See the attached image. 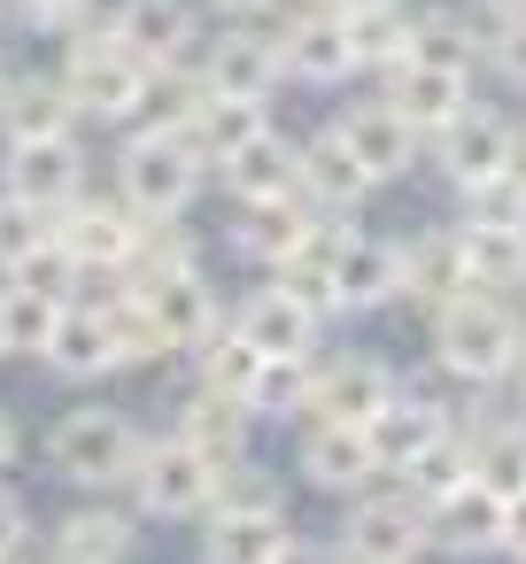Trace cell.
<instances>
[{
  "instance_id": "6da1fadb",
  "label": "cell",
  "mask_w": 526,
  "mask_h": 564,
  "mask_svg": "<svg viewBox=\"0 0 526 564\" xmlns=\"http://www.w3.org/2000/svg\"><path fill=\"white\" fill-rule=\"evenodd\" d=\"M518 340H526L518 302H511V294H487V286L426 317L433 371H441V379H457V387H487V394H495V387H503V371H511V356H518Z\"/></svg>"
},
{
  "instance_id": "7a4b0ae2",
  "label": "cell",
  "mask_w": 526,
  "mask_h": 564,
  "mask_svg": "<svg viewBox=\"0 0 526 564\" xmlns=\"http://www.w3.org/2000/svg\"><path fill=\"white\" fill-rule=\"evenodd\" d=\"M140 448H148V433H140L125 410H109V402H78V410H63L55 433H47V464H55V479H71V487H86V495H125Z\"/></svg>"
},
{
  "instance_id": "3957f363",
  "label": "cell",
  "mask_w": 526,
  "mask_h": 564,
  "mask_svg": "<svg viewBox=\"0 0 526 564\" xmlns=\"http://www.w3.org/2000/svg\"><path fill=\"white\" fill-rule=\"evenodd\" d=\"M202 186H210V171L186 140H117V202L140 225H179Z\"/></svg>"
},
{
  "instance_id": "277c9868",
  "label": "cell",
  "mask_w": 526,
  "mask_h": 564,
  "mask_svg": "<svg viewBox=\"0 0 526 564\" xmlns=\"http://www.w3.org/2000/svg\"><path fill=\"white\" fill-rule=\"evenodd\" d=\"M125 502L140 518H163V525H186V518H210L217 510V464L202 448H186L179 433H148L132 479H125Z\"/></svg>"
},
{
  "instance_id": "5b68a950",
  "label": "cell",
  "mask_w": 526,
  "mask_h": 564,
  "mask_svg": "<svg viewBox=\"0 0 526 564\" xmlns=\"http://www.w3.org/2000/svg\"><path fill=\"white\" fill-rule=\"evenodd\" d=\"M333 549H341L348 564H418V556L433 549L426 502H418L410 487L379 479V487L348 495V510H341V525H333Z\"/></svg>"
},
{
  "instance_id": "8992f818",
  "label": "cell",
  "mask_w": 526,
  "mask_h": 564,
  "mask_svg": "<svg viewBox=\"0 0 526 564\" xmlns=\"http://www.w3.org/2000/svg\"><path fill=\"white\" fill-rule=\"evenodd\" d=\"M63 94H71V109H78V124H109V132H125L132 124V109H140V86H148V70L109 40V32H71V47H63Z\"/></svg>"
},
{
  "instance_id": "52a82bcc",
  "label": "cell",
  "mask_w": 526,
  "mask_h": 564,
  "mask_svg": "<svg viewBox=\"0 0 526 564\" xmlns=\"http://www.w3.org/2000/svg\"><path fill=\"white\" fill-rule=\"evenodd\" d=\"M426 163H433L457 194H472V186H487V178H503V171L526 163V124H511L503 109H480V101H472L449 132L426 140Z\"/></svg>"
},
{
  "instance_id": "ba28073f",
  "label": "cell",
  "mask_w": 526,
  "mask_h": 564,
  "mask_svg": "<svg viewBox=\"0 0 526 564\" xmlns=\"http://www.w3.org/2000/svg\"><path fill=\"white\" fill-rule=\"evenodd\" d=\"M101 32H109L140 70H186V63H202V40H210L194 0H117Z\"/></svg>"
},
{
  "instance_id": "9c48e42d",
  "label": "cell",
  "mask_w": 526,
  "mask_h": 564,
  "mask_svg": "<svg viewBox=\"0 0 526 564\" xmlns=\"http://www.w3.org/2000/svg\"><path fill=\"white\" fill-rule=\"evenodd\" d=\"M202 86L210 94H240V101H271L287 86V55H279V24H217L202 40Z\"/></svg>"
},
{
  "instance_id": "30bf717a",
  "label": "cell",
  "mask_w": 526,
  "mask_h": 564,
  "mask_svg": "<svg viewBox=\"0 0 526 564\" xmlns=\"http://www.w3.org/2000/svg\"><path fill=\"white\" fill-rule=\"evenodd\" d=\"M395 387H402V371L379 364V356H318L302 425H372L395 402Z\"/></svg>"
},
{
  "instance_id": "8fae6325",
  "label": "cell",
  "mask_w": 526,
  "mask_h": 564,
  "mask_svg": "<svg viewBox=\"0 0 526 564\" xmlns=\"http://www.w3.org/2000/svg\"><path fill=\"white\" fill-rule=\"evenodd\" d=\"M94 186V163H86V140H17V148H0V194H17L32 209H71L78 194Z\"/></svg>"
},
{
  "instance_id": "7c38bea8",
  "label": "cell",
  "mask_w": 526,
  "mask_h": 564,
  "mask_svg": "<svg viewBox=\"0 0 526 564\" xmlns=\"http://www.w3.org/2000/svg\"><path fill=\"white\" fill-rule=\"evenodd\" d=\"M457 417H464V410H457L441 387L402 379V387H395V402H387V410L364 425V441H372V456H379V479H395L410 456H426L441 433H457Z\"/></svg>"
},
{
  "instance_id": "4fadbf2b",
  "label": "cell",
  "mask_w": 526,
  "mask_h": 564,
  "mask_svg": "<svg viewBox=\"0 0 526 564\" xmlns=\"http://www.w3.org/2000/svg\"><path fill=\"white\" fill-rule=\"evenodd\" d=\"M279 55H287V78H302V86H348V78H364L341 9H294V0H287V9H279Z\"/></svg>"
},
{
  "instance_id": "5bb4252c",
  "label": "cell",
  "mask_w": 526,
  "mask_h": 564,
  "mask_svg": "<svg viewBox=\"0 0 526 564\" xmlns=\"http://www.w3.org/2000/svg\"><path fill=\"white\" fill-rule=\"evenodd\" d=\"M140 217L117 202V186L109 194H78L71 209H63V248L78 256V271H132V256H140Z\"/></svg>"
},
{
  "instance_id": "9a60e30c",
  "label": "cell",
  "mask_w": 526,
  "mask_h": 564,
  "mask_svg": "<svg viewBox=\"0 0 526 564\" xmlns=\"http://www.w3.org/2000/svg\"><path fill=\"white\" fill-rule=\"evenodd\" d=\"M132 294L155 310L171 356H194V348H210V340L225 333V302H217L210 271H163V279H140Z\"/></svg>"
},
{
  "instance_id": "2e32d148",
  "label": "cell",
  "mask_w": 526,
  "mask_h": 564,
  "mask_svg": "<svg viewBox=\"0 0 526 564\" xmlns=\"http://www.w3.org/2000/svg\"><path fill=\"white\" fill-rule=\"evenodd\" d=\"M132 549H140V510L109 495H86L78 510L47 525V556L63 564H132Z\"/></svg>"
},
{
  "instance_id": "e0dca14e",
  "label": "cell",
  "mask_w": 526,
  "mask_h": 564,
  "mask_svg": "<svg viewBox=\"0 0 526 564\" xmlns=\"http://www.w3.org/2000/svg\"><path fill=\"white\" fill-rule=\"evenodd\" d=\"M333 132L348 140V155L372 171V186H395V178H410L418 171V155H426V140L395 117V101H348L341 117H333Z\"/></svg>"
},
{
  "instance_id": "ac0fdd59",
  "label": "cell",
  "mask_w": 526,
  "mask_h": 564,
  "mask_svg": "<svg viewBox=\"0 0 526 564\" xmlns=\"http://www.w3.org/2000/svg\"><path fill=\"white\" fill-rule=\"evenodd\" d=\"M464 294H480V279H472V248H464L457 225H433V232L402 240V302H418L433 317Z\"/></svg>"
},
{
  "instance_id": "d6986e66",
  "label": "cell",
  "mask_w": 526,
  "mask_h": 564,
  "mask_svg": "<svg viewBox=\"0 0 526 564\" xmlns=\"http://www.w3.org/2000/svg\"><path fill=\"white\" fill-rule=\"evenodd\" d=\"M294 479L348 502V495L379 487V456H372L364 425H302V441H294Z\"/></svg>"
},
{
  "instance_id": "ffe728a7",
  "label": "cell",
  "mask_w": 526,
  "mask_h": 564,
  "mask_svg": "<svg viewBox=\"0 0 526 564\" xmlns=\"http://www.w3.org/2000/svg\"><path fill=\"white\" fill-rule=\"evenodd\" d=\"M379 101H395V117H402L418 140H433V132H449V124L472 109V70L402 63V70H387V78H379Z\"/></svg>"
},
{
  "instance_id": "44dd1931",
  "label": "cell",
  "mask_w": 526,
  "mask_h": 564,
  "mask_svg": "<svg viewBox=\"0 0 526 564\" xmlns=\"http://www.w3.org/2000/svg\"><path fill=\"white\" fill-rule=\"evenodd\" d=\"M233 333L256 348V356H279V364H310L318 356V317L287 294V286H256V294H240L233 302Z\"/></svg>"
},
{
  "instance_id": "7402d4cb",
  "label": "cell",
  "mask_w": 526,
  "mask_h": 564,
  "mask_svg": "<svg viewBox=\"0 0 526 564\" xmlns=\"http://www.w3.org/2000/svg\"><path fill=\"white\" fill-rule=\"evenodd\" d=\"M325 217L302 202V194H279V202H248V209H233V256L240 263H256V271H279L287 256H302L310 248V232H318Z\"/></svg>"
},
{
  "instance_id": "603a6c76",
  "label": "cell",
  "mask_w": 526,
  "mask_h": 564,
  "mask_svg": "<svg viewBox=\"0 0 526 564\" xmlns=\"http://www.w3.org/2000/svg\"><path fill=\"white\" fill-rule=\"evenodd\" d=\"M333 286H341V317H372V310L402 302V240H379V232L348 225V240L333 256Z\"/></svg>"
},
{
  "instance_id": "cb8c5ba5",
  "label": "cell",
  "mask_w": 526,
  "mask_h": 564,
  "mask_svg": "<svg viewBox=\"0 0 526 564\" xmlns=\"http://www.w3.org/2000/svg\"><path fill=\"white\" fill-rule=\"evenodd\" d=\"M372 194H379V186H372V171L348 155V140H341L333 124L302 140V202H310L318 217H341V225H348Z\"/></svg>"
},
{
  "instance_id": "d4e9b609",
  "label": "cell",
  "mask_w": 526,
  "mask_h": 564,
  "mask_svg": "<svg viewBox=\"0 0 526 564\" xmlns=\"http://www.w3.org/2000/svg\"><path fill=\"white\" fill-rule=\"evenodd\" d=\"M40 371H47V379H63V387H94V379L125 371L117 333H109V310L71 302V310H63V325H55V340H47V356H40Z\"/></svg>"
},
{
  "instance_id": "484cf974",
  "label": "cell",
  "mask_w": 526,
  "mask_h": 564,
  "mask_svg": "<svg viewBox=\"0 0 526 564\" xmlns=\"http://www.w3.org/2000/svg\"><path fill=\"white\" fill-rule=\"evenodd\" d=\"M86 132L63 78L55 70H17L9 86H0V148H17V140H71Z\"/></svg>"
},
{
  "instance_id": "4316f807",
  "label": "cell",
  "mask_w": 526,
  "mask_h": 564,
  "mask_svg": "<svg viewBox=\"0 0 526 564\" xmlns=\"http://www.w3.org/2000/svg\"><path fill=\"white\" fill-rule=\"evenodd\" d=\"M503 510H511V502L472 479V487H457V495H441V502L426 510V533H433L441 556L480 564V556H503Z\"/></svg>"
},
{
  "instance_id": "83f0119b",
  "label": "cell",
  "mask_w": 526,
  "mask_h": 564,
  "mask_svg": "<svg viewBox=\"0 0 526 564\" xmlns=\"http://www.w3.org/2000/svg\"><path fill=\"white\" fill-rule=\"evenodd\" d=\"M217 186H225L233 209H248V202H279V194H302V140H287L279 124L256 132V140L217 171Z\"/></svg>"
},
{
  "instance_id": "f1b7e54d",
  "label": "cell",
  "mask_w": 526,
  "mask_h": 564,
  "mask_svg": "<svg viewBox=\"0 0 526 564\" xmlns=\"http://www.w3.org/2000/svg\"><path fill=\"white\" fill-rule=\"evenodd\" d=\"M171 433H179L186 448H202L210 464H240L248 441H256V417H248V402H233V394H217V387H186L179 410H171Z\"/></svg>"
},
{
  "instance_id": "f546056e",
  "label": "cell",
  "mask_w": 526,
  "mask_h": 564,
  "mask_svg": "<svg viewBox=\"0 0 526 564\" xmlns=\"http://www.w3.org/2000/svg\"><path fill=\"white\" fill-rule=\"evenodd\" d=\"M256 132H271V101H240V94H202V109H194V124L179 132L194 155H202V171L217 178Z\"/></svg>"
},
{
  "instance_id": "4dcf8cb0",
  "label": "cell",
  "mask_w": 526,
  "mask_h": 564,
  "mask_svg": "<svg viewBox=\"0 0 526 564\" xmlns=\"http://www.w3.org/2000/svg\"><path fill=\"white\" fill-rule=\"evenodd\" d=\"M294 541L287 510H210L202 518V564H279Z\"/></svg>"
},
{
  "instance_id": "1f68e13d",
  "label": "cell",
  "mask_w": 526,
  "mask_h": 564,
  "mask_svg": "<svg viewBox=\"0 0 526 564\" xmlns=\"http://www.w3.org/2000/svg\"><path fill=\"white\" fill-rule=\"evenodd\" d=\"M464 441H472V479L503 502L526 495V417L495 410V417H464Z\"/></svg>"
},
{
  "instance_id": "d6a6232c",
  "label": "cell",
  "mask_w": 526,
  "mask_h": 564,
  "mask_svg": "<svg viewBox=\"0 0 526 564\" xmlns=\"http://www.w3.org/2000/svg\"><path fill=\"white\" fill-rule=\"evenodd\" d=\"M410 40H418V17H410V0H387V9H356L348 17V47H356V70L387 78L410 63Z\"/></svg>"
},
{
  "instance_id": "836d02e7",
  "label": "cell",
  "mask_w": 526,
  "mask_h": 564,
  "mask_svg": "<svg viewBox=\"0 0 526 564\" xmlns=\"http://www.w3.org/2000/svg\"><path fill=\"white\" fill-rule=\"evenodd\" d=\"M410 17H418L410 63H433V70H480V47H487L480 17H464V9H410Z\"/></svg>"
},
{
  "instance_id": "e575fe53",
  "label": "cell",
  "mask_w": 526,
  "mask_h": 564,
  "mask_svg": "<svg viewBox=\"0 0 526 564\" xmlns=\"http://www.w3.org/2000/svg\"><path fill=\"white\" fill-rule=\"evenodd\" d=\"M395 487H410L426 510L441 502V495H457V487H472V441H464V425L457 433H441L426 456H410L402 471H395Z\"/></svg>"
},
{
  "instance_id": "d590c367",
  "label": "cell",
  "mask_w": 526,
  "mask_h": 564,
  "mask_svg": "<svg viewBox=\"0 0 526 564\" xmlns=\"http://www.w3.org/2000/svg\"><path fill=\"white\" fill-rule=\"evenodd\" d=\"M310 364H318V356H310ZM310 364H279V356H264V371H256V387H248V417H256V425H302Z\"/></svg>"
},
{
  "instance_id": "8d00e7d4",
  "label": "cell",
  "mask_w": 526,
  "mask_h": 564,
  "mask_svg": "<svg viewBox=\"0 0 526 564\" xmlns=\"http://www.w3.org/2000/svg\"><path fill=\"white\" fill-rule=\"evenodd\" d=\"M472 248V279L487 294H526V232H487V225H457Z\"/></svg>"
},
{
  "instance_id": "74e56055",
  "label": "cell",
  "mask_w": 526,
  "mask_h": 564,
  "mask_svg": "<svg viewBox=\"0 0 526 564\" xmlns=\"http://www.w3.org/2000/svg\"><path fill=\"white\" fill-rule=\"evenodd\" d=\"M256 371H264V356L233 333V317H225V333H217L210 348H194V387H217V394H233V402H248Z\"/></svg>"
},
{
  "instance_id": "f35d334b",
  "label": "cell",
  "mask_w": 526,
  "mask_h": 564,
  "mask_svg": "<svg viewBox=\"0 0 526 564\" xmlns=\"http://www.w3.org/2000/svg\"><path fill=\"white\" fill-rule=\"evenodd\" d=\"M457 225H487V232H526V163L457 194Z\"/></svg>"
},
{
  "instance_id": "ab89813d",
  "label": "cell",
  "mask_w": 526,
  "mask_h": 564,
  "mask_svg": "<svg viewBox=\"0 0 526 564\" xmlns=\"http://www.w3.org/2000/svg\"><path fill=\"white\" fill-rule=\"evenodd\" d=\"M217 510H287V471H271L264 456L217 464Z\"/></svg>"
},
{
  "instance_id": "60d3db41",
  "label": "cell",
  "mask_w": 526,
  "mask_h": 564,
  "mask_svg": "<svg viewBox=\"0 0 526 564\" xmlns=\"http://www.w3.org/2000/svg\"><path fill=\"white\" fill-rule=\"evenodd\" d=\"M63 240V217L55 209H32L17 194H0V263H32L40 248Z\"/></svg>"
},
{
  "instance_id": "b9f144b4",
  "label": "cell",
  "mask_w": 526,
  "mask_h": 564,
  "mask_svg": "<svg viewBox=\"0 0 526 564\" xmlns=\"http://www.w3.org/2000/svg\"><path fill=\"white\" fill-rule=\"evenodd\" d=\"M109 333H117V356H125V371H132V364H163V356H171V340H163L155 310H148L132 286L109 302Z\"/></svg>"
},
{
  "instance_id": "7bdbcfd3",
  "label": "cell",
  "mask_w": 526,
  "mask_h": 564,
  "mask_svg": "<svg viewBox=\"0 0 526 564\" xmlns=\"http://www.w3.org/2000/svg\"><path fill=\"white\" fill-rule=\"evenodd\" d=\"M63 310H71V302H55V294H32V286H17V294H9V356H47V340H55Z\"/></svg>"
},
{
  "instance_id": "ee69618b",
  "label": "cell",
  "mask_w": 526,
  "mask_h": 564,
  "mask_svg": "<svg viewBox=\"0 0 526 564\" xmlns=\"http://www.w3.org/2000/svg\"><path fill=\"white\" fill-rule=\"evenodd\" d=\"M480 63H487L503 86H518V94H526V9L487 24V47H480Z\"/></svg>"
},
{
  "instance_id": "f6af8a7d",
  "label": "cell",
  "mask_w": 526,
  "mask_h": 564,
  "mask_svg": "<svg viewBox=\"0 0 526 564\" xmlns=\"http://www.w3.org/2000/svg\"><path fill=\"white\" fill-rule=\"evenodd\" d=\"M32 502L9 487V479H0V564H24V549H32Z\"/></svg>"
},
{
  "instance_id": "bcb514c9",
  "label": "cell",
  "mask_w": 526,
  "mask_h": 564,
  "mask_svg": "<svg viewBox=\"0 0 526 564\" xmlns=\"http://www.w3.org/2000/svg\"><path fill=\"white\" fill-rule=\"evenodd\" d=\"M94 9H101V0H17V17L40 24V32H86Z\"/></svg>"
},
{
  "instance_id": "7dc6e473",
  "label": "cell",
  "mask_w": 526,
  "mask_h": 564,
  "mask_svg": "<svg viewBox=\"0 0 526 564\" xmlns=\"http://www.w3.org/2000/svg\"><path fill=\"white\" fill-rule=\"evenodd\" d=\"M210 9L225 17V24H264V17H279L287 0H210Z\"/></svg>"
},
{
  "instance_id": "c3c4849f",
  "label": "cell",
  "mask_w": 526,
  "mask_h": 564,
  "mask_svg": "<svg viewBox=\"0 0 526 564\" xmlns=\"http://www.w3.org/2000/svg\"><path fill=\"white\" fill-rule=\"evenodd\" d=\"M495 394H503V410H511V417H526V340H518V356H511V371H503V387H495Z\"/></svg>"
},
{
  "instance_id": "681fc988",
  "label": "cell",
  "mask_w": 526,
  "mask_h": 564,
  "mask_svg": "<svg viewBox=\"0 0 526 564\" xmlns=\"http://www.w3.org/2000/svg\"><path fill=\"white\" fill-rule=\"evenodd\" d=\"M279 564H348V556H341V549H333V541H302V533H294V541H287V556H279Z\"/></svg>"
},
{
  "instance_id": "f907efd6",
  "label": "cell",
  "mask_w": 526,
  "mask_h": 564,
  "mask_svg": "<svg viewBox=\"0 0 526 564\" xmlns=\"http://www.w3.org/2000/svg\"><path fill=\"white\" fill-rule=\"evenodd\" d=\"M503 556H511V564H526V495L503 510Z\"/></svg>"
},
{
  "instance_id": "816d5d0a",
  "label": "cell",
  "mask_w": 526,
  "mask_h": 564,
  "mask_svg": "<svg viewBox=\"0 0 526 564\" xmlns=\"http://www.w3.org/2000/svg\"><path fill=\"white\" fill-rule=\"evenodd\" d=\"M17 456H24V425H17L9 402H0V471H17Z\"/></svg>"
},
{
  "instance_id": "f5cc1de1",
  "label": "cell",
  "mask_w": 526,
  "mask_h": 564,
  "mask_svg": "<svg viewBox=\"0 0 526 564\" xmlns=\"http://www.w3.org/2000/svg\"><path fill=\"white\" fill-rule=\"evenodd\" d=\"M472 9H487V24H495V17H518L526 0H472Z\"/></svg>"
},
{
  "instance_id": "db71d44e",
  "label": "cell",
  "mask_w": 526,
  "mask_h": 564,
  "mask_svg": "<svg viewBox=\"0 0 526 564\" xmlns=\"http://www.w3.org/2000/svg\"><path fill=\"white\" fill-rule=\"evenodd\" d=\"M325 9H341V17H356V9H387V0H325Z\"/></svg>"
},
{
  "instance_id": "11a10c76",
  "label": "cell",
  "mask_w": 526,
  "mask_h": 564,
  "mask_svg": "<svg viewBox=\"0 0 526 564\" xmlns=\"http://www.w3.org/2000/svg\"><path fill=\"white\" fill-rule=\"evenodd\" d=\"M17 294V263H0V302H9Z\"/></svg>"
},
{
  "instance_id": "9f6ffc18",
  "label": "cell",
  "mask_w": 526,
  "mask_h": 564,
  "mask_svg": "<svg viewBox=\"0 0 526 564\" xmlns=\"http://www.w3.org/2000/svg\"><path fill=\"white\" fill-rule=\"evenodd\" d=\"M0 364H9V302H0Z\"/></svg>"
},
{
  "instance_id": "6f0895ef",
  "label": "cell",
  "mask_w": 526,
  "mask_h": 564,
  "mask_svg": "<svg viewBox=\"0 0 526 564\" xmlns=\"http://www.w3.org/2000/svg\"><path fill=\"white\" fill-rule=\"evenodd\" d=\"M9 78H17V70H9V55H0V86H9Z\"/></svg>"
}]
</instances>
